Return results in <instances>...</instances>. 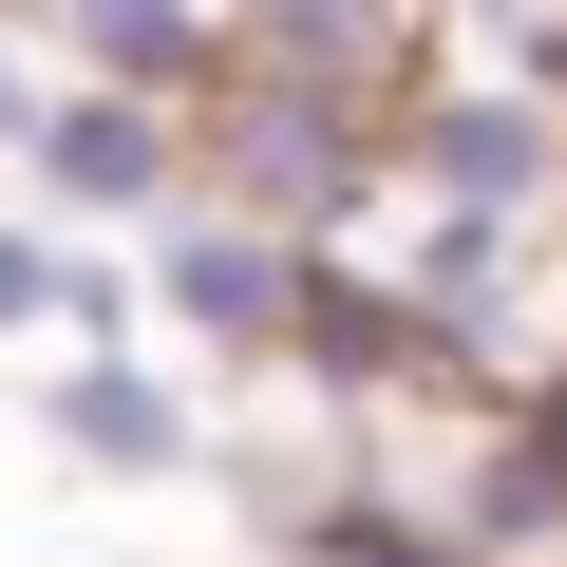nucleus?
<instances>
[{
    "label": "nucleus",
    "mask_w": 567,
    "mask_h": 567,
    "mask_svg": "<svg viewBox=\"0 0 567 567\" xmlns=\"http://www.w3.org/2000/svg\"><path fill=\"white\" fill-rule=\"evenodd\" d=\"M189 171H208V208H246V227H284V246H360L379 189H398V95L227 58V76L189 95Z\"/></svg>",
    "instance_id": "nucleus-1"
},
{
    "label": "nucleus",
    "mask_w": 567,
    "mask_h": 567,
    "mask_svg": "<svg viewBox=\"0 0 567 567\" xmlns=\"http://www.w3.org/2000/svg\"><path fill=\"white\" fill-rule=\"evenodd\" d=\"M133 303L189 341V360H246V379H284V322H303V246L284 227H246V208H171L152 246H133Z\"/></svg>",
    "instance_id": "nucleus-2"
},
{
    "label": "nucleus",
    "mask_w": 567,
    "mask_h": 567,
    "mask_svg": "<svg viewBox=\"0 0 567 567\" xmlns=\"http://www.w3.org/2000/svg\"><path fill=\"white\" fill-rule=\"evenodd\" d=\"M20 189H39L58 227H95V246H152L208 171H189V114H171V95H95V76H58V114H39V152H20Z\"/></svg>",
    "instance_id": "nucleus-3"
},
{
    "label": "nucleus",
    "mask_w": 567,
    "mask_h": 567,
    "mask_svg": "<svg viewBox=\"0 0 567 567\" xmlns=\"http://www.w3.org/2000/svg\"><path fill=\"white\" fill-rule=\"evenodd\" d=\"M39 435H58L76 473H114V492H171V473H208V416H189V379H171L152 341H58V379H39Z\"/></svg>",
    "instance_id": "nucleus-4"
},
{
    "label": "nucleus",
    "mask_w": 567,
    "mask_h": 567,
    "mask_svg": "<svg viewBox=\"0 0 567 567\" xmlns=\"http://www.w3.org/2000/svg\"><path fill=\"white\" fill-rule=\"evenodd\" d=\"M20 20H39L58 76H95V95H171V114L246 58V0H20Z\"/></svg>",
    "instance_id": "nucleus-5"
},
{
    "label": "nucleus",
    "mask_w": 567,
    "mask_h": 567,
    "mask_svg": "<svg viewBox=\"0 0 567 567\" xmlns=\"http://www.w3.org/2000/svg\"><path fill=\"white\" fill-rule=\"evenodd\" d=\"M133 322V246L58 227L39 189H0V341H114Z\"/></svg>",
    "instance_id": "nucleus-6"
},
{
    "label": "nucleus",
    "mask_w": 567,
    "mask_h": 567,
    "mask_svg": "<svg viewBox=\"0 0 567 567\" xmlns=\"http://www.w3.org/2000/svg\"><path fill=\"white\" fill-rule=\"evenodd\" d=\"M265 548H284V567H473L454 511H435L416 473H322V492H284Z\"/></svg>",
    "instance_id": "nucleus-7"
}]
</instances>
